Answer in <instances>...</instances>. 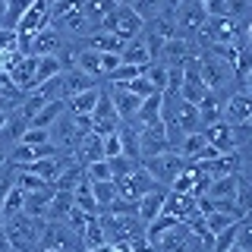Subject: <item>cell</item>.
<instances>
[{
  "label": "cell",
  "mask_w": 252,
  "mask_h": 252,
  "mask_svg": "<svg viewBox=\"0 0 252 252\" xmlns=\"http://www.w3.org/2000/svg\"><path fill=\"white\" fill-rule=\"evenodd\" d=\"M142 26H145V22L132 13L129 3H117L114 10L107 13V19L101 22V32H110V35H117L120 41H132V38L142 35Z\"/></svg>",
  "instance_id": "1"
},
{
  "label": "cell",
  "mask_w": 252,
  "mask_h": 252,
  "mask_svg": "<svg viewBox=\"0 0 252 252\" xmlns=\"http://www.w3.org/2000/svg\"><path fill=\"white\" fill-rule=\"evenodd\" d=\"M142 167L152 173V180H155L158 186L170 189L173 180H177L180 173L189 167V161H186V158H180L177 152H164V155H158V158H148V161H142Z\"/></svg>",
  "instance_id": "2"
},
{
  "label": "cell",
  "mask_w": 252,
  "mask_h": 252,
  "mask_svg": "<svg viewBox=\"0 0 252 252\" xmlns=\"http://www.w3.org/2000/svg\"><path fill=\"white\" fill-rule=\"evenodd\" d=\"M76 246H82L76 230H69L66 224L60 220H47L44 224V233H41V243L38 249H51V252H76Z\"/></svg>",
  "instance_id": "3"
},
{
  "label": "cell",
  "mask_w": 252,
  "mask_h": 252,
  "mask_svg": "<svg viewBox=\"0 0 252 252\" xmlns=\"http://www.w3.org/2000/svg\"><path fill=\"white\" fill-rule=\"evenodd\" d=\"M89 123H92V132L94 136H110V132H117L120 129V114L114 110V101H110V94L101 89V98H98V104H94V110H92V117H89Z\"/></svg>",
  "instance_id": "4"
},
{
  "label": "cell",
  "mask_w": 252,
  "mask_h": 252,
  "mask_svg": "<svg viewBox=\"0 0 252 252\" xmlns=\"http://www.w3.org/2000/svg\"><path fill=\"white\" fill-rule=\"evenodd\" d=\"M170 152V142H167V129H164V123H152V126H142L139 129V155L142 161H148V158H158Z\"/></svg>",
  "instance_id": "5"
},
{
  "label": "cell",
  "mask_w": 252,
  "mask_h": 252,
  "mask_svg": "<svg viewBox=\"0 0 252 252\" xmlns=\"http://www.w3.org/2000/svg\"><path fill=\"white\" fill-rule=\"evenodd\" d=\"M192 215H199V208H195V195L167 192V199H164V208H161V218L173 220V224H186Z\"/></svg>",
  "instance_id": "6"
},
{
  "label": "cell",
  "mask_w": 252,
  "mask_h": 252,
  "mask_svg": "<svg viewBox=\"0 0 252 252\" xmlns=\"http://www.w3.org/2000/svg\"><path fill=\"white\" fill-rule=\"evenodd\" d=\"M249 117H252V94L243 92V89L233 92L230 98H227V104H224V123L233 126V129H240Z\"/></svg>",
  "instance_id": "7"
},
{
  "label": "cell",
  "mask_w": 252,
  "mask_h": 252,
  "mask_svg": "<svg viewBox=\"0 0 252 252\" xmlns=\"http://www.w3.org/2000/svg\"><path fill=\"white\" fill-rule=\"evenodd\" d=\"M202 136L208 139V145H215L220 155L240 152V136H236V129H233V126H227L224 120L215 123V126H208V129H202Z\"/></svg>",
  "instance_id": "8"
},
{
  "label": "cell",
  "mask_w": 252,
  "mask_h": 252,
  "mask_svg": "<svg viewBox=\"0 0 252 252\" xmlns=\"http://www.w3.org/2000/svg\"><path fill=\"white\" fill-rule=\"evenodd\" d=\"M167 192H170V189L158 186V189H152L148 195H142V199L136 202V218L142 220V227L155 224V220L161 218V208H164V199H167Z\"/></svg>",
  "instance_id": "9"
},
{
  "label": "cell",
  "mask_w": 252,
  "mask_h": 252,
  "mask_svg": "<svg viewBox=\"0 0 252 252\" xmlns=\"http://www.w3.org/2000/svg\"><path fill=\"white\" fill-rule=\"evenodd\" d=\"M47 6H51V3H44V0H35V3H29L26 16H22L19 26H16V35L32 38V35H38L41 29H47Z\"/></svg>",
  "instance_id": "10"
},
{
  "label": "cell",
  "mask_w": 252,
  "mask_h": 252,
  "mask_svg": "<svg viewBox=\"0 0 252 252\" xmlns=\"http://www.w3.org/2000/svg\"><path fill=\"white\" fill-rule=\"evenodd\" d=\"M60 51H63V38H60V32L54 26L41 29L38 35H32V41H29L32 57H51V54H60Z\"/></svg>",
  "instance_id": "11"
},
{
  "label": "cell",
  "mask_w": 252,
  "mask_h": 252,
  "mask_svg": "<svg viewBox=\"0 0 252 252\" xmlns=\"http://www.w3.org/2000/svg\"><path fill=\"white\" fill-rule=\"evenodd\" d=\"M107 94H110V101H114V110L120 114V120H132V117L139 114L142 98H136V94L126 89V85H110Z\"/></svg>",
  "instance_id": "12"
},
{
  "label": "cell",
  "mask_w": 252,
  "mask_h": 252,
  "mask_svg": "<svg viewBox=\"0 0 252 252\" xmlns=\"http://www.w3.org/2000/svg\"><path fill=\"white\" fill-rule=\"evenodd\" d=\"M189 240H192L189 227H186V224H177V227H170V230H164V233L152 243V246H158L161 252H186Z\"/></svg>",
  "instance_id": "13"
},
{
  "label": "cell",
  "mask_w": 252,
  "mask_h": 252,
  "mask_svg": "<svg viewBox=\"0 0 252 252\" xmlns=\"http://www.w3.org/2000/svg\"><path fill=\"white\" fill-rule=\"evenodd\" d=\"M236 189H240V173H227V177H215L205 192L211 202H236Z\"/></svg>",
  "instance_id": "14"
},
{
  "label": "cell",
  "mask_w": 252,
  "mask_h": 252,
  "mask_svg": "<svg viewBox=\"0 0 252 252\" xmlns=\"http://www.w3.org/2000/svg\"><path fill=\"white\" fill-rule=\"evenodd\" d=\"M120 60H123V66H139V69H145L148 63H152V51H148V44H145V38H132V41H126L123 44V51H120Z\"/></svg>",
  "instance_id": "15"
},
{
  "label": "cell",
  "mask_w": 252,
  "mask_h": 252,
  "mask_svg": "<svg viewBox=\"0 0 252 252\" xmlns=\"http://www.w3.org/2000/svg\"><path fill=\"white\" fill-rule=\"evenodd\" d=\"M76 208V202H73V192L69 189H54V195H51V205H47V220H66L69 218V211Z\"/></svg>",
  "instance_id": "16"
},
{
  "label": "cell",
  "mask_w": 252,
  "mask_h": 252,
  "mask_svg": "<svg viewBox=\"0 0 252 252\" xmlns=\"http://www.w3.org/2000/svg\"><path fill=\"white\" fill-rule=\"evenodd\" d=\"M98 98H101V89H98V85L89 89V92H82V94H73V98H66V114H73V117H92Z\"/></svg>",
  "instance_id": "17"
},
{
  "label": "cell",
  "mask_w": 252,
  "mask_h": 252,
  "mask_svg": "<svg viewBox=\"0 0 252 252\" xmlns=\"http://www.w3.org/2000/svg\"><path fill=\"white\" fill-rule=\"evenodd\" d=\"M63 114H66V101H51V104H44L35 117H32V123H29V126H35V129H47V132H51V126L57 123Z\"/></svg>",
  "instance_id": "18"
},
{
  "label": "cell",
  "mask_w": 252,
  "mask_h": 252,
  "mask_svg": "<svg viewBox=\"0 0 252 252\" xmlns=\"http://www.w3.org/2000/svg\"><path fill=\"white\" fill-rule=\"evenodd\" d=\"M123 44L117 35H110V32H94V35L85 38V47L89 51H98V54H120L123 51Z\"/></svg>",
  "instance_id": "19"
},
{
  "label": "cell",
  "mask_w": 252,
  "mask_h": 252,
  "mask_svg": "<svg viewBox=\"0 0 252 252\" xmlns=\"http://www.w3.org/2000/svg\"><path fill=\"white\" fill-rule=\"evenodd\" d=\"M161 101H164V94H152V98H145L139 104V114L132 117L139 129L142 126H152V123H161Z\"/></svg>",
  "instance_id": "20"
},
{
  "label": "cell",
  "mask_w": 252,
  "mask_h": 252,
  "mask_svg": "<svg viewBox=\"0 0 252 252\" xmlns=\"http://www.w3.org/2000/svg\"><path fill=\"white\" fill-rule=\"evenodd\" d=\"M79 164H82V167H89V164H94V161H107L104 158V142H101V136H85L82 142H79Z\"/></svg>",
  "instance_id": "21"
},
{
  "label": "cell",
  "mask_w": 252,
  "mask_h": 252,
  "mask_svg": "<svg viewBox=\"0 0 252 252\" xmlns=\"http://www.w3.org/2000/svg\"><path fill=\"white\" fill-rule=\"evenodd\" d=\"M73 202H76V208L85 211L89 218H98L101 215V208H98V202H94V192H92V183H89V180H82V183L73 189Z\"/></svg>",
  "instance_id": "22"
},
{
  "label": "cell",
  "mask_w": 252,
  "mask_h": 252,
  "mask_svg": "<svg viewBox=\"0 0 252 252\" xmlns=\"http://www.w3.org/2000/svg\"><path fill=\"white\" fill-rule=\"evenodd\" d=\"M66 69H63V63L57 54H51V57H38V66H35V79H38V85H44V82H51V79H57L63 76Z\"/></svg>",
  "instance_id": "23"
},
{
  "label": "cell",
  "mask_w": 252,
  "mask_h": 252,
  "mask_svg": "<svg viewBox=\"0 0 252 252\" xmlns=\"http://www.w3.org/2000/svg\"><path fill=\"white\" fill-rule=\"evenodd\" d=\"M92 192H94V202H98L101 211H107L110 205L120 199V189H117L114 180H107V183H92Z\"/></svg>",
  "instance_id": "24"
},
{
  "label": "cell",
  "mask_w": 252,
  "mask_h": 252,
  "mask_svg": "<svg viewBox=\"0 0 252 252\" xmlns=\"http://www.w3.org/2000/svg\"><path fill=\"white\" fill-rule=\"evenodd\" d=\"M82 252H94V249H101V246H107V236H104V230H101V224H98V218L92 220L89 227L82 230Z\"/></svg>",
  "instance_id": "25"
},
{
  "label": "cell",
  "mask_w": 252,
  "mask_h": 252,
  "mask_svg": "<svg viewBox=\"0 0 252 252\" xmlns=\"http://www.w3.org/2000/svg\"><path fill=\"white\" fill-rule=\"evenodd\" d=\"M167 73H170V69L164 66V63H148V66L142 69V76L148 79V85H152V89H155L158 94H164V92H167Z\"/></svg>",
  "instance_id": "26"
},
{
  "label": "cell",
  "mask_w": 252,
  "mask_h": 252,
  "mask_svg": "<svg viewBox=\"0 0 252 252\" xmlns=\"http://www.w3.org/2000/svg\"><path fill=\"white\" fill-rule=\"evenodd\" d=\"M22 211H26V195L19 192V189H10V192H6V199H3V211H0V218H16V215H22Z\"/></svg>",
  "instance_id": "27"
},
{
  "label": "cell",
  "mask_w": 252,
  "mask_h": 252,
  "mask_svg": "<svg viewBox=\"0 0 252 252\" xmlns=\"http://www.w3.org/2000/svg\"><path fill=\"white\" fill-rule=\"evenodd\" d=\"M107 164H110V173H114V183L117 180H126L136 167H142L139 161H132V158H126V155H117V158H107Z\"/></svg>",
  "instance_id": "28"
},
{
  "label": "cell",
  "mask_w": 252,
  "mask_h": 252,
  "mask_svg": "<svg viewBox=\"0 0 252 252\" xmlns=\"http://www.w3.org/2000/svg\"><path fill=\"white\" fill-rule=\"evenodd\" d=\"M233 224H240V220H233L230 215H224V211H211V215H205V230H208L211 236L224 233L227 227H233Z\"/></svg>",
  "instance_id": "29"
},
{
  "label": "cell",
  "mask_w": 252,
  "mask_h": 252,
  "mask_svg": "<svg viewBox=\"0 0 252 252\" xmlns=\"http://www.w3.org/2000/svg\"><path fill=\"white\" fill-rule=\"evenodd\" d=\"M85 180L89 183H107V180H114V173H110V164L107 161H94L85 167Z\"/></svg>",
  "instance_id": "30"
},
{
  "label": "cell",
  "mask_w": 252,
  "mask_h": 252,
  "mask_svg": "<svg viewBox=\"0 0 252 252\" xmlns=\"http://www.w3.org/2000/svg\"><path fill=\"white\" fill-rule=\"evenodd\" d=\"M240 148H243V155L236 152V155H240V180L252 186V139H249V142H243Z\"/></svg>",
  "instance_id": "31"
},
{
  "label": "cell",
  "mask_w": 252,
  "mask_h": 252,
  "mask_svg": "<svg viewBox=\"0 0 252 252\" xmlns=\"http://www.w3.org/2000/svg\"><path fill=\"white\" fill-rule=\"evenodd\" d=\"M236 227L240 224H233V227H227L224 233H218L215 243H211V252H230L236 246Z\"/></svg>",
  "instance_id": "32"
},
{
  "label": "cell",
  "mask_w": 252,
  "mask_h": 252,
  "mask_svg": "<svg viewBox=\"0 0 252 252\" xmlns=\"http://www.w3.org/2000/svg\"><path fill=\"white\" fill-rule=\"evenodd\" d=\"M22 145H29V148H38V145H47L51 142V132L47 129H35V126H29L26 132H22Z\"/></svg>",
  "instance_id": "33"
},
{
  "label": "cell",
  "mask_w": 252,
  "mask_h": 252,
  "mask_svg": "<svg viewBox=\"0 0 252 252\" xmlns=\"http://www.w3.org/2000/svg\"><path fill=\"white\" fill-rule=\"evenodd\" d=\"M236 246H240L243 252H252V224L246 218H243L240 227H236Z\"/></svg>",
  "instance_id": "34"
},
{
  "label": "cell",
  "mask_w": 252,
  "mask_h": 252,
  "mask_svg": "<svg viewBox=\"0 0 252 252\" xmlns=\"http://www.w3.org/2000/svg\"><path fill=\"white\" fill-rule=\"evenodd\" d=\"M126 89H129L132 94H136V98H142V101H145V98H152V94H158V92L152 89V85H148V79H145V76H139V79H132V82H129V85H126Z\"/></svg>",
  "instance_id": "35"
},
{
  "label": "cell",
  "mask_w": 252,
  "mask_h": 252,
  "mask_svg": "<svg viewBox=\"0 0 252 252\" xmlns=\"http://www.w3.org/2000/svg\"><path fill=\"white\" fill-rule=\"evenodd\" d=\"M6 98H19V89L13 85L10 73H3V69H0V101H6Z\"/></svg>",
  "instance_id": "36"
},
{
  "label": "cell",
  "mask_w": 252,
  "mask_h": 252,
  "mask_svg": "<svg viewBox=\"0 0 252 252\" xmlns=\"http://www.w3.org/2000/svg\"><path fill=\"white\" fill-rule=\"evenodd\" d=\"M101 142H104V158H117V155H123V145H120V136H117V132L104 136Z\"/></svg>",
  "instance_id": "37"
},
{
  "label": "cell",
  "mask_w": 252,
  "mask_h": 252,
  "mask_svg": "<svg viewBox=\"0 0 252 252\" xmlns=\"http://www.w3.org/2000/svg\"><path fill=\"white\" fill-rule=\"evenodd\" d=\"M6 126H10V110H3V107H0V136L6 132Z\"/></svg>",
  "instance_id": "38"
},
{
  "label": "cell",
  "mask_w": 252,
  "mask_h": 252,
  "mask_svg": "<svg viewBox=\"0 0 252 252\" xmlns=\"http://www.w3.org/2000/svg\"><path fill=\"white\" fill-rule=\"evenodd\" d=\"M243 92H249V94H252V66H249V73L243 76Z\"/></svg>",
  "instance_id": "39"
},
{
  "label": "cell",
  "mask_w": 252,
  "mask_h": 252,
  "mask_svg": "<svg viewBox=\"0 0 252 252\" xmlns=\"http://www.w3.org/2000/svg\"><path fill=\"white\" fill-rule=\"evenodd\" d=\"M243 41H246L249 51H252V19H249V26H246V35H243Z\"/></svg>",
  "instance_id": "40"
},
{
  "label": "cell",
  "mask_w": 252,
  "mask_h": 252,
  "mask_svg": "<svg viewBox=\"0 0 252 252\" xmlns=\"http://www.w3.org/2000/svg\"><path fill=\"white\" fill-rule=\"evenodd\" d=\"M230 252H243V249H240V246H233V249H230Z\"/></svg>",
  "instance_id": "41"
},
{
  "label": "cell",
  "mask_w": 252,
  "mask_h": 252,
  "mask_svg": "<svg viewBox=\"0 0 252 252\" xmlns=\"http://www.w3.org/2000/svg\"><path fill=\"white\" fill-rule=\"evenodd\" d=\"M38 252H51V249H38Z\"/></svg>",
  "instance_id": "42"
}]
</instances>
